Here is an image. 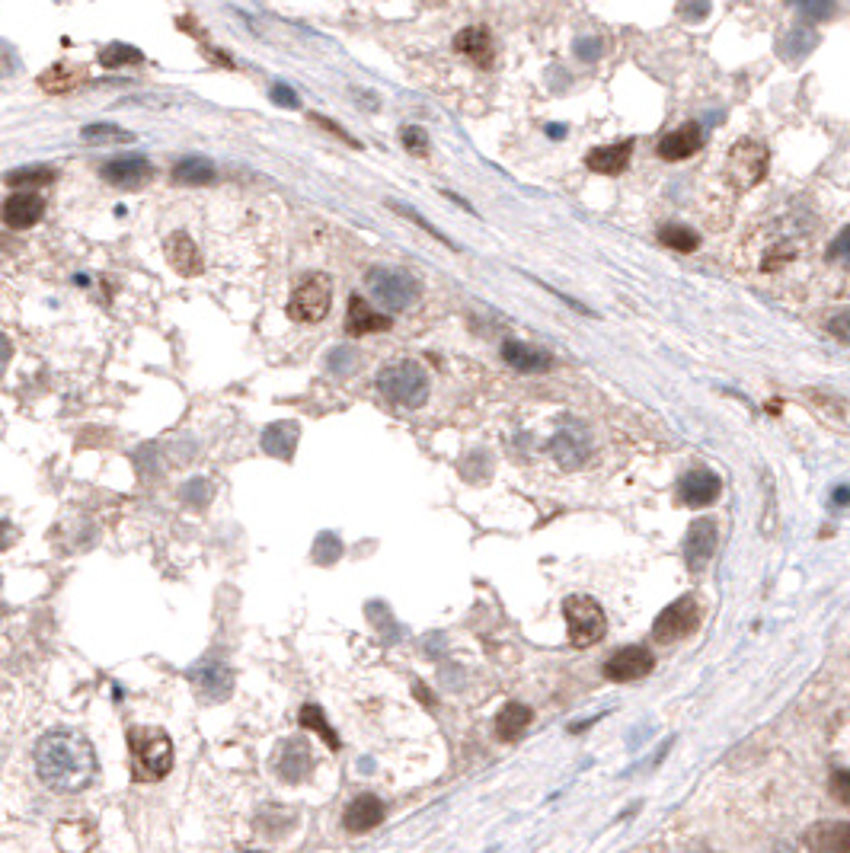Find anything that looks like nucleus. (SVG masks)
I'll use <instances>...</instances> for the list:
<instances>
[{
	"instance_id": "f257e3e1",
	"label": "nucleus",
	"mask_w": 850,
	"mask_h": 853,
	"mask_svg": "<svg viewBox=\"0 0 850 853\" xmlns=\"http://www.w3.org/2000/svg\"><path fill=\"white\" fill-rule=\"evenodd\" d=\"M36 770L42 783H48L58 793H80L93 783L96 770V751L80 732L55 729L39 738L36 745Z\"/></svg>"
},
{
	"instance_id": "f03ea898",
	"label": "nucleus",
	"mask_w": 850,
	"mask_h": 853,
	"mask_svg": "<svg viewBox=\"0 0 850 853\" xmlns=\"http://www.w3.org/2000/svg\"><path fill=\"white\" fill-rule=\"evenodd\" d=\"M128 748H132V774L135 780H163L173 767V742L157 726L128 729Z\"/></svg>"
},
{
	"instance_id": "7ed1b4c3",
	"label": "nucleus",
	"mask_w": 850,
	"mask_h": 853,
	"mask_svg": "<svg viewBox=\"0 0 850 853\" xmlns=\"http://www.w3.org/2000/svg\"><path fill=\"white\" fill-rule=\"evenodd\" d=\"M378 387L390 403L403 406V409H419L429 400V374H425L416 362H410V358L384 365L378 374Z\"/></svg>"
},
{
	"instance_id": "20e7f679",
	"label": "nucleus",
	"mask_w": 850,
	"mask_h": 853,
	"mask_svg": "<svg viewBox=\"0 0 850 853\" xmlns=\"http://www.w3.org/2000/svg\"><path fill=\"white\" fill-rule=\"evenodd\" d=\"M563 614H566V627H569V643L576 649L595 646L598 639H604V633H608V617H604L601 604L588 595L566 598Z\"/></svg>"
},
{
	"instance_id": "39448f33",
	"label": "nucleus",
	"mask_w": 850,
	"mask_h": 853,
	"mask_svg": "<svg viewBox=\"0 0 850 853\" xmlns=\"http://www.w3.org/2000/svg\"><path fill=\"white\" fill-rule=\"evenodd\" d=\"M700 617H704L700 601L694 595H684V598L668 604V608L656 617V623H652V639H659V643H678V639H688L691 633H697Z\"/></svg>"
},
{
	"instance_id": "423d86ee",
	"label": "nucleus",
	"mask_w": 850,
	"mask_h": 853,
	"mask_svg": "<svg viewBox=\"0 0 850 853\" xmlns=\"http://www.w3.org/2000/svg\"><path fill=\"white\" fill-rule=\"evenodd\" d=\"M767 147L758 144V141H739L732 144L729 151V160H726V179L735 186V189H751L758 186L764 173H767Z\"/></svg>"
},
{
	"instance_id": "0eeeda50",
	"label": "nucleus",
	"mask_w": 850,
	"mask_h": 853,
	"mask_svg": "<svg viewBox=\"0 0 850 853\" xmlns=\"http://www.w3.org/2000/svg\"><path fill=\"white\" fill-rule=\"evenodd\" d=\"M330 301H333V288L326 275H310L304 285L294 288L291 301H288V317L298 323H320L326 314H330Z\"/></svg>"
},
{
	"instance_id": "6e6552de",
	"label": "nucleus",
	"mask_w": 850,
	"mask_h": 853,
	"mask_svg": "<svg viewBox=\"0 0 850 853\" xmlns=\"http://www.w3.org/2000/svg\"><path fill=\"white\" fill-rule=\"evenodd\" d=\"M368 288L384 307L390 310H406L419 298V285L413 275L397 272V269H371L368 272Z\"/></svg>"
},
{
	"instance_id": "1a4fd4ad",
	"label": "nucleus",
	"mask_w": 850,
	"mask_h": 853,
	"mask_svg": "<svg viewBox=\"0 0 850 853\" xmlns=\"http://www.w3.org/2000/svg\"><path fill=\"white\" fill-rule=\"evenodd\" d=\"M550 451L560 461V467L579 470V467H585L588 457H592V435H588V429L582 422H569L566 429H560L557 435H553Z\"/></svg>"
},
{
	"instance_id": "9d476101",
	"label": "nucleus",
	"mask_w": 850,
	"mask_h": 853,
	"mask_svg": "<svg viewBox=\"0 0 850 853\" xmlns=\"http://www.w3.org/2000/svg\"><path fill=\"white\" fill-rule=\"evenodd\" d=\"M716 547H719V524L713 518H697L688 528V537H684V560H688L691 569H704L713 560Z\"/></svg>"
},
{
	"instance_id": "9b49d317",
	"label": "nucleus",
	"mask_w": 850,
	"mask_h": 853,
	"mask_svg": "<svg viewBox=\"0 0 850 853\" xmlns=\"http://www.w3.org/2000/svg\"><path fill=\"white\" fill-rule=\"evenodd\" d=\"M652 665H656V659H652L646 646H624L604 662V675L611 681H640L649 675Z\"/></svg>"
},
{
	"instance_id": "f8f14e48",
	"label": "nucleus",
	"mask_w": 850,
	"mask_h": 853,
	"mask_svg": "<svg viewBox=\"0 0 850 853\" xmlns=\"http://www.w3.org/2000/svg\"><path fill=\"white\" fill-rule=\"evenodd\" d=\"M719 492H723V480H719L713 470H704V467L684 473V477L678 480V496L684 505H691V508L713 505L719 499Z\"/></svg>"
},
{
	"instance_id": "ddd939ff",
	"label": "nucleus",
	"mask_w": 850,
	"mask_h": 853,
	"mask_svg": "<svg viewBox=\"0 0 850 853\" xmlns=\"http://www.w3.org/2000/svg\"><path fill=\"white\" fill-rule=\"evenodd\" d=\"M42 215H45V202H42V195H36V192H16V195H10V199L4 202V211H0L4 224L16 227V231H26V227L39 224Z\"/></svg>"
},
{
	"instance_id": "4468645a",
	"label": "nucleus",
	"mask_w": 850,
	"mask_h": 853,
	"mask_svg": "<svg viewBox=\"0 0 850 853\" xmlns=\"http://www.w3.org/2000/svg\"><path fill=\"white\" fill-rule=\"evenodd\" d=\"M806 847L812 853H850V825L847 822H815L806 831Z\"/></svg>"
},
{
	"instance_id": "2eb2a0df",
	"label": "nucleus",
	"mask_w": 850,
	"mask_h": 853,
	"mask_svg": "<svg viewBox=\"0 0 850 853\" xmlns=\"http://www.w3.org/2000/svg\"><path fill=\"white\" fill-rule=\"evenodd\" d=\"M384 812H387V809H384V802H381L378 796H371V793L355 796V799L349 802L346 815H342V825H346V831L362 834V831L378 828V825L384 822Z\"/></svg>"
},
{
	"instance_id": "dca6fc26",
	"label": "nucleus",
	"mask_w": 850,
	"mask_h": 853,
	"mask_svg": "<svg viewBox=\"0 0 850 853\" xmlns=\"http://www.w3.org/2000/svg\"><path fill=\"white\" fill-rule=\"evenodd\" d=\"M700 144H704V128H700L697 122H688V125L675 128L672 135L662 138L659 157L662 160H688L691 154L700 151Z\"/></svg>"
},
{
	"instance_id": "f3484780",
	"label": "nucleus",
	"mask_w": 850,
	"mask_h": 853,
	"mask_svg": "<svg viewBox=\"0 0 850 853\" xmlns=\"http://www.w3.org/2000/svg\"><path fill=\"white\" fill-rule=\"evenodd\" d=\"M151 160L132 154V157H119V160H109L103 163V179L116 186H141L144 179H151Z\"/></svg>"
},
{
	"instance_id": "a211bd4d",
	"label": "nucleus",
	"mask_w": 850,
	"mask_h": 853,
	"mask_svg": "<svg viewBox=\"0 0 850 853\" xmlns=\"http://www.w3.org/2000/svg\"><path fill=\"white\" fill-rule=\"evenodd\" d=\"M390 320L387 314H378V310H371L358 294H352L349 298V314H346V333L349 336H368V333H384L390 330Z\"/></svg>"
},
{
	"instance_id": "6ab92c4d",
	"label": "nucleus",
	"mask_w": 850,
	"mask_h": 853,
	"mask_svg": "<svg viewBox=\"0 0 850 853\" xmlns=\"http://www.w3.org/2000/svg\"><path fill=\"white\" fill-rule=\"evenodd\" d=\"M167 259H170V266L176 269V275H183V278H195L202 272L199 246H195V240L189 234H183V231L167 240Z\"/></svg>"
},
{
	"instance_id": "aec40b11",
	"label": "nucleus",
	"mask_w": 850,
	"mask_h": 853,
	"mask_svg": "<svg viewBox=\"0 0 850 853\" xmlns=\"http://www.w3.org/2000/svg\"><path fill=\"white\" fill-rule=\"evenodd\" d=\"M454 48L461 55H467L473 64H480V68H489L496 58V48H493V39H489V32L483 26H467L454 36Z\"/></svg>"
},
{
	"instance_id": "412c9836",
	"label": "nucleus",
	"mask_w": 850,
	"mask_h": 853,
	"mask_svg": "<svg viewBox=\"0 0 850 853\" xmlns=\"http://www.w3.org/2000/svg\"><path fill=\"white\" fill-rule=\"evenodd\" d=\"M630 154H633V141H620V144H608V147H595V151H588L585 163H588V170H595V173L617 176V173L627 170Z\"/></svg>"
},
{
	"instance_id": "4be33fe9",
	"label": "nucleus",
	"mask_w": 850,
	"mask_h": 853,
	"mask_svg": "<svg viewBox=\"0 0 850 853\" xmlns=\"http://www.w3.org/2000/svg\"><path fill=\"white\" fill-rule=\"evenodd\" d=\"M192 684L195 691H199L205 700H224L227 694H231V671H227L224 665H202L192 671Z\"/></svg>"
},
{
	"instance_id": "5701e85b",
	"label": "nucleus",
	"mask_w": 850,
	"mask_h": 853,
	"mask_svg": "<svg viewBox=\"0 0 850 853\" xmlns=\"http://www.w3.org/2000/svg\"><path fill=\"white\" fill-rule=\"evenodd\" d=\"M275 770L282 774V780L288 783H301L310 770V751L301 742H285L282 751L275 754Z\"/></svg>"
},
{
	"instance_id": "b1692460",
	"label": "nucleus",
	"mask_w": 850,
	"mask_h": 853,
	"mask_svg": "<svg viewBox=\"0 0 850 853\" xmlns=\"http://www.w3.org/2000/svg\"><path fill=\"white\" fill-rule=\"evenodd\" d=\"M534 713L525 707V703H505L496 716V735L499 742H515L518 735H525V729L531 726Z\"/></svg>"
},
{
	"instance_id": "393cba45",
	"label": "nucleus",
	"mask_w": 850,
	"mask_h": 853,
	"mask_svg": "<svg viewBox=\"0 0 850 853\" xmlns=\"http://www.w3.org/2000/svg\"><path fill=\"white\" fill-rule=\"evenodd\" d=\"M502 358L518 371H547L550 368V355L541 349H531L528 342H515L509 339L502 346Z\"/></svg>"
},
{
	"instance_id": "a878e982",
	"label": "nucleus",
	"mask_w": 850,
	"mask_h": 853,
	"mask_svg": "<svg viewBox=\"0 0 850 853\" xmlns=\"http://www.w3.org/2000/svg\"><path fill=\"white\" fill-rule=\"evenodd\" d=\"M294 445H298V425L294 422H279V425H269L266 435H263V448L279 457V461H291L294 457Z\"/></svg>"
},
{
	"instance_id": "bb28decb",
	"label": "nucleus",
	"mask_w": 850,
	"mask_h": 853,
	"mask_svg": "<svg viewBox=\"0 0 850 853\" xmlns=\"http://www.w3.org/2000/svg\"><path fill=\"white\" fill-rule=\"evenodd\" d=\"M173 179L176 183H189V186H202L215 179V163L205 157H183L173 167Z\"/></svg>"
},
{
	"instance_id": "cd10ccee",
	"label": "nucleus",
	"mask_w": 850,
	"mask_h": 853,
	"mask_svg": "<svg viewBox=\"0 0 850 853\" xmlns=\"http://www.w3.org/2000/svg\"><path fill=\"white\" fill-rule=\"evenodd\" d=\"M815 45H819V32L812 26H796L793 32H787V39L780 42V52L787 61H793V58H806Z\"/></svg>"
},
{
	"instance_id": "c85d7f7f",
	"label": "nucleus",
	"mask_w": 850,
	"mask_h": 853,
	"mask_svg": "<svg viewBox=\"0 0 850 853\" xmlns=\"http://www.w3.org/2000/svg\"><path fill=\"white\" fill-rule=\"evenodd\" d=\"M301 726L304 729H314L326 745H330V751H339V735L330 729V723H326V716L320 707H314V703H307V707H301Z\"/></svg>"
},
{
	"instance_id": "c756f323",
	"label": "nucleus",
	"mask_w": 850,
	"mask_h": 853,
	"mask_svg": "<svg viewBox=\"0 0 850 853\" xmlns=\"http://www.w3.org/2000/svg\"><path fill=\"white\" fill-rule=\"evenodd\" d=\"M659 240H662L665 246H672V250H678V253H694L697 246H700V237L691 231V227H678V224L662 227Z\"/></svg>"
},
{
	"instance_id": "7c9ffc66",
	"label": "nucleus",
	"mask_w": 850,
	"mask_h": 853,
	"mask_svg": "<svg viewBox=\"0 0 850 853\" xmlns=\"http://www.w3.org/2000/svg\"><path fill=\"white\" fill-rule=\"evenodd\" d=\"M144 55L138 52L135 45H122V42H112L109 48H103L100 52V64L103 68H122V64H141Z\"/></svg>"
},
{
	"instance_id": "2f4dec72",
	"label": "nucleus",
	"mask_w": 850,
	"mask_h": 853,
	"mask_svg": "<svg viewBox=\"0 0 850 853\" xmlns=\"http://www.w3.org/2000/svg\"><path fill=\"white\" fill-rule=\"evenodd\" d=\"M58 173L52 170V167H23V170H13V173H7L4 176V183L7 186H45V183H52Z\"/></svg>"
},
{
	"instance_id": "473e14b6",
	"label": "nucleus",
	"mask_w": 850,
	"mask_h": 853,
	"mask_svg": "<svg viewBox=\"0 0 850 853\" xmlns=\"http://www.w3.org/2000/svg\"><path fill=\"white\" fill-rule=\"evenodd\" d=\"M80 138H84L87 144H128L132 141V135L116 125H87L84 131H80Z\"/></svg>"
},
{
	"instance_id": "72a5a7b5",
	"label": "nucleus",
	"mask_w": 850,
	"mask_h": 853,
	"mask_svg": "<svg viewBox=\"0 0 850 853\" xmlns=\"http://www.w3.org/2000/svg\"><path fill=\"white\" fill-rule=\"evenodd\" d=\"M39 84L48 90V93H68V90H74L77 87V77L64 68V64H55V68H48L42 77H39Z\"/></svg>"
},
{
	"instance_id": "f704fd0d",
	"label": "nucleus",
	"mask_w": 850,
	"mask_h": 853,
	"mask_svg": "<svg viewBox=\"0 0 850 853\" xmlns=\"http://www.w3.org/2000/svg\"><path fill=\"white\" fill-rule=\"evenodd\" d=\"M400 141H403L406 151L416 154V157L429 154V135H425V128H419V125H406L403 135H400Z\"/></svg>"
},
{
	"instance_id": "c9c22d12",
	"label": "nucleus",
	"mask_w": 850,
	"mask_h": 853,
	"mask_svg": "<svg viewBox=\"0 0 850 853\" xmlns=\"http://www.w3.org/2000/svg\"><path fill=\"white\" fill-rule=\"evenodd\" d=\"M828 793L831 799H838L841 806H850V770H835V774H831Z\"/></svg>"
},
{
	"instance_id": "e433bc0d",
	"label": "nucleus",
	"mask_w": 850,
	"mask_h": 853,
	"mask_svg": "<svg viewBox=\"0 0 850 853\" xmlns=\"http://www.w3.org/2000/svg\"><path fill=\"white\" fill-rule=\"evenodd\" d=\"M390 208H394V211H400V215H403V218H410L413 224H419V227H422V231H429V234H432L435 240H441V243H445V246H454V243H451V240H448L445 234H441V231H435V227H432L429 221H425L422 215H416V211H410V208H403V205H397V202H390Z\"/></svg>"
},
{
	"instance_id": "4c0bfd02",
	"label": "nucleus",
	"mask_w": 850,
	"mask_h": 853,
	"mask_svg": "<svg viewBox=\"0 0 850 853\" xmlns=\"http://www.w3.org/2000/svg\"><path fill=\"white\" fill-rule=\"evenodd\" d=\"M831 259H838V262H847L850 266V227H844V231L838 234V240L831 243Z\"/></svg>"
},
{
	"instance_id": "58836bf2",
	"label": "nucleus",
	"mask_w": 850,
	"mask_h": 853,
	"mask_svg": "<svg viewBox=\"0 0 850 853\" xmlns=\"http://www.w3.org/2000/svg\"><path fill=\"white\" fill-rule=\"evenodd\" d=\"M310 122L314 125H320V128H326V131H333V135L339 138V141H346V144H352V147H358V141L352 138V135H346V131H342L336 122H330V119H323V116H317V112H310Z\"/></svg>"
},
{
	"instance_id": "ea45409f",
	"label": "nucleus",
	"mask_w": 850,
	"mask_h": 853,
	"mask_svg": "<svg viewBox=\"0 0 850 853\" xmlns=\"http://www.w3.org/2000/svg\"><path fill=\"white\" fill-rule=\"evenodd\" d=\"M828 330L835 333L841 342H850V314H838L835 320L828 323Z\"/></svg>"
},
{
	"instance_id": "a19ab883",
	"label": "nucleus",
	"mask_w": 850,
	"mask_h": 853,
	"mask_svg": "<svg viewBox=\"0 0 850 853\" xmlns=\"http://www.w3.org/2000/svg\"><path fill=\"white\" fill-rule=\"evenodd\" d=\"M799 10H803L806 16H812V20H825V16H831V4H799Z\"/></svg>"
},
{
	"instance_id": "79ce46f5",
	"label": "nucleus",
	"mask_w": 850,
	"mask_h": 853,
	"mask_svg": "<svg viewBox=\"0 0 850 853\" xmlns=\"http://www.w3.org/2000/svg\"><path fill=\"white\" fill-rule=\"evenodd\" d=\"M272 96H275V103H282V106H288V109H294V106H298V96H294V93H291L285 84H279V87H275V90H272Z\"/></svg>"
},
{
	"instance_id": "37998d69",
	"label": "nucleus",
	"mask_w": 850,
	"mask_h": 853,
	"mask_svg": "<svg viewBox=\"0 0 850 853\" xmlns=\"http://www.w3.org/2000/svg\"><path fill=\"white\" fill-rule=\"evenodd\" d=\"M835 502H838V505H850V489H847V486L835 489Z\"/></svg>"
},
{
	"instance_id": "c03bdc74",
	"label": "nucleus",
	"mask_w": 850,
	"mask_h": 853,
	"mask_svg": "<svg viewBox=\"0 0 850 853\" xmlns=\"http://www.w3.org/2000/svg\"><path fill=\"white\" fill-rule=\"evenodd\" d=\"M7 355H10V349H7V342L0 339V368H4V362H7Z\"/></svg>"
},
{
	"instance_id": "a18cd8bd",
	"label": "nucleus",
	"mask_w": 850,
	"mask_h": 853,
	"mask_svg": "<svg viewBox=\"0 0 850 853\" xmlns=\"http://www.w3.org/2000/svg\"><path fill=\"white\" fill-rule=\"evenodd\" d=\"M0 544H4V528H0Z\"/></svg>"
},
{
	"instance_id": "49530a36",
	"label": "nucleus",
	"mask_w": 850,
	"mask_h": 853,
	"mask_svg": "<svg viewBox=\"0 0 850 853\" xmlns=\"http://www.w3.org/2000/svg\"><path fill=\"white\" fill-rule=\"evenodd\" d=\"M697 853H710V850H697Z\"/></svg>"
}]
</instances>
